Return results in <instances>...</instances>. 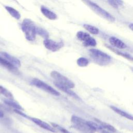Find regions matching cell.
<instances>
[{
    "label": "cell",
    "instance_id": "obj_1",
    "mask_svg": "<svg viewBox=\"0 0 133 133\" xmlns=\"http://www.w3.org/2000/svg\"><path fill=\"white\" fill-rule=\"evenodd\" d=\"M82 1L99 16L110 22L115 21V17L97 4L90 0H82Z\"/></svg>",
    "mask_w": 133,
    "mask_h": 133
},
{
    "label": "cell",
    "instance_id": "obj_2",
    "mask_svg": "<svg viewBox=\"0 0 133 133\" xmlns=\"http://www.w3.org/2000/svg\"><path fill=\"white\" fill-rule=\"evenodd\" d=\"M21 28L28 41L32 42L35 40L36 35V26L33 21L30 19H24L21 24Z\"/></svg>",
    "mask_w": 133,
    "mask_h": 133
},
{
    "label": "cell",
    "instance_id": "obj_3",
    "mask_svg": "<svg viewBox=\"0 0 133 133\" xmlns=\"http://www.w3.org/2000/svg\"><path fill=\"white\" fill-rule=\"evenodd\" d=\"M73 127L83 133H95V131L89 124L88 122L78 116L73 115L71 119Z\"/></svg>",
    "mask_w": 133,
    "mask_h": 133
},
{
    "label": "cell",
    "instance_id": "obj_4",
    "mask_svg": "<svg viewBox=\"0 0 133 133\" xmlns=\"http://www.w3.org/2000/svg\"><path fill=\"white\" fill-rule=\"evenodd\" d=\"M89 54L94 61L99 65H108L111 61L110 56L98 49L91 48L89 49Z\"/></svg>",
    "mask_w": 133,
    "mask_h": 133
},
{
    "label": "cell",
    "instance_id": "obj_5",
    "mask_svg": "<svg viewBox=\"0 0 133 133\" xmlns=\"http://www.w3.org/2000/svg\"><path fill=\"white\" fill-rule=\"evenodd\" d=\"M31 83L34 86L37 87V88L41 89L42 90L48 93H49L50 94H51L52 95H54L56 96H59L60 95L59 92H58L55 89H54L48 84H46V83L44 82L43 81L38 78H33L31 81Z\"/></svg>",
    "mask_w": 133,
    "mask_h": 133
},
{
    "label": "cell",
    "instance_id": "obj_6",
    "mask_svg": "<svg viewBox=\"0 0 133 133\" xmlns=\"http://www.w3.org/2000/svg\"><path fill=\"white\" fill-rule=\"evenodd\" d=\"M50 75L55 82L60 84L64 85L71 89L75 87L74 83L71 80L57 71H52L50 73Z\"/></svg>",
    "mask_w": 133,
    "mask_h": 133
},
{
    "label": "cell",
    "instance_id": "obj_7",
    "mask_svg": "<svg viewBox=\"0 0 133 133\" xmlns=\"http://www.w3.org/2000/svg\"><path fill=\"white\" fill-rule=\"evenodd\" d=\"M43 44L48 50L55 52L60 50L64 45L62 42H56L49 38H46L43 41Z\"/></svg>",
    "mask_w": 133,
    "mask_h": 133
},
{
    "label": "cell",
    "instance_id": "obj_8",
    "mask_svg": "<svg viewBox=\"0 0 133 133\" xmlns=\"http://www.w3.org/2000/svg\"><path fill=\"white\" fill-rule=\"evenodd\" d=\"M0 56L8 61L16 68L21 66V62L16 57L4 51H0Z\"/></svg>",
    "mask_w": 133,
    "mask_h": 133
},
{
    "label": "cell",
    "instance_id": "obj_9",
    "mask_svg": "<svg viewBox=\"0 0 133 133\" xmlns=\"http://www.w3.org/2000/svg\"><path fill=\"white\" fill-rule=\"evenodd\" d=\"M29 118H30V119L35 124L38 125V126L41 127V128L46 129L48 131L53 132H56V129L55 128L52 126L50 125L46 122L42 121L41 119H39L37 118H35V117H29Z\"/></svg>",
    "mask_w": 133,
    "mask_h": 133
},
{
    "label": "cell",
    "instance_id": "obj_10",
    "mask_svg": "<svg viewBox=\"0 0 133 133\" xmlns=\"http://www.w3.org/2000/svg\"><path fill=\"white\" fill-rule=\"evenodd\" d=\"M54 84L56 86V87H57L58 88L60 89L63 92H65L66 94H67L68 95L72 97L73 98H74L76 99H79V97H78V96L73 91H72L71 89V88H70L64 85H63L62 84H60L55 81L54 82Z\"/></svg>",
    "mask_w": 133,
    "mask_h": 133
},
{
    "label": "cell",
    "instance_id": "obj_11",
    "mask_svg": "<svg viewBox=\"0 0 133 133\" xmlns=\"http://www.w3.org/2000/svg\"><path fill=\"white\" fill-rule=\"evenodd\" d=\"M109 41L111 45L116 48H117L119 49H124L127 47L125 43H124L120 39L115 36L110 37L109 38Z\"/></svg>",
    "mask_w": 133,
    "mask_h": 133
},
{
    "label": "cell",
    "instance_id": "obj_12",
    "mask_svg": "<svg viewBox=\"0 0 133 133\" xmlns=\"http://www.w3.org/2000/svg\"><path fill=\"white\" fill-rule=\"evenodd\" d=\"M40 9L42 14L49 20H55L57 18V15L45 6H41Z\"/></svg>",
    "mask_w": 133,
    "mask_h": 133
},
{
    "label": "cell",
    "instance_id": "obj_13",
    "mask_svg": "<svg viewBox=\"0 0 133 133\" xmlns=\"http://www.w3.org/2000/svg\"><path fill=\"white\" fill-rule=\"evenodd\" d=\"M106 46L108 48H109L110 50H111L112 51H113V52H114L115 54H117V55H119L120 56H122L123 57V58H126L130 61H133V57L130 55V54H127V53H126V52H122L120 50H118L117 49H116V48L112 47V46H109V45H106Z\"/></svg>",
    "mask_w": 133,
    "mask_h": 133
},
{
    "label": "cell",
    "instance_id": "obj_14",
    "mask_svg": "<svg viewBox=\"0 0 133 133\" xmlns=\"http://www.w3.org/2000/svg\"><path fill=\"white\" fill-rule=\"evenodd\" d=\"M110 108L115 113H116L117 114H118V115L122 116L123 117H125L127 119H128L129 120L131 121H133V116L128 113H127L126 112L123 111L122 110L115 107L114 106H110Z\"/></svg>",
    "mask_w": 133,
    "mask_h": 133
},
{
    "label": "cell",
    "instance_id": "obj_15",
    "mask_svg": "<svg viewBox=\"0 0 133 133\" xmlns=\"http://www.w3.org/2000/svg\"><path fill=\"white\" fill-rule=\"evenodd\" d=\"M0 64L11 72L15 73L18 71L17 68L15 67L10 62H9L8 61H7L6 60H5L4 58H2L1 56H0Z\"/></svg>",
    "mask_w": 133,
    "mask_h": 133
},
{
    "label": "cell",
    "instance_id": "obj_16",
    "mask_svg": "<svg viewBox=\"0 0 133 133\" xmlns=\"http://www.w3.org/2000/svg\"><path fill=\"white\" fill-rule=\"evenodd\" d=\"M5 8L9 13V14L13 18H15L17 20H19L20 19L21 15L19 12L16 9L8 6H6L5 7Z\"/></svg>",
    "mask_w": 133,
    "mask_h": 133
},
{
    "label": "cell",
    "instance_id": "obj_17",
    "mask_svg": "<svg viewBox=\"0 0 133 133\" xmlns=\"http://www.w3.org/2000/svg\"><path fill=\"white\" fill-rule=\"evenodd\" d=\"M95 121L97 123H98L100 125H101L105 129H106L108 131H110L111 132H116V129L113 126H112L111 125H110L108 123H107L105 122H102V121H101L99 119H95Z\"/></svg>",
    "mask_w": 133,
    "mask_h": 133
},
{
    "label": "cell",
    "instance_id": "obj_18",
    "mask_svg": "<svg viewBox=\"0 0 133 133\" xmlns=\"http://www.w3.org/2000/svg\"><path fill=\"white\" fill-rule=\"evenodd\" d=\"M4 103L5 104H6L7 105L11 107L12 108H14L15 109H17V110H19L21 111H23V108L17 102L15 101L14 100H10V99H5L4 101Z\"/></svg>",
    "mask_w": 133,
    "mask_h": 133
},
{
    "label": "cell",
    "instance_id": "obj_19",
    "mask_svg": "<svg viewBox=\"0 0 133 133\" xmlns=\"http://www.w3.org/2000/svg\"><path fill=\"white\" fill-rule=\"evenodd\" d=\"M0 94L3 95L6 98L10 100H14V96L11 92L9 91L7 89L5 88L4 87L0 85Z\"/></svg>",
    "mask_w": 133,
    "mask_h": 133
},
{
    "label": "cell",
    "instance_id": "obj_20",
    "mask_svg": "<svg viewBox=\"0 0 133 133\" xmlns=\"http://www.w3.org/2000/svg\"><path fill=\"white\" fill-rule=\"evenodd\" d=\"M83 27L91 34H98L99 33V29L95 26L88 24H84L83 25Z\"/></svg>",
    "mask_w": 133,
    "mask_h": 133
},
{
    "label": "cell",
    "instance_id": "obj_21",
    "mask_svg": "<svg viewBox=\"0 0 133 133\" xmlns=\"http://www.w3.org/2000/svg\"><path fill=\"white\" fill-rule=\"evenodd\" d=\"M108 2L110 6L115 9L121 7L124 4L123 0H108Z\"/></svg>",
    "mask_w": 133,
    "mask_h": 133
},
{
    "label": "cell",
    "instance_id": "obj_22",
    "mask_svg": "<svg viewBox=\"0 0 133 133\" xmlns=\"http://www.w3.org/2000/svg\"><path fill=\"white\" fill-rule=\"evenodd\" d=\"M91 36L87 33L83 31H78L76 33V37L81 41L83 42L87 40Z\"/></svg>",
    "mask_w": 133,
    "mask_h": 133
},
{
    "label": "cell",
    "instance_id": "obj_23",
    "mask_svg": "<svg viewBox=\"0 0 133 133\" xmlns=\"http://www.w3.org/2000/svg\"><path fill=\"white\" fill-rule=\"evenodd\" d=\"M36 34L39 35L41 36H42L43 38H48L49 36L48 32L45 30L44 29L41 28V27H38L36 26Z\"/></svg>",
    "mask_w": 133,
    "mask_h": 133
},
{
    "label": "cell",
    "instance_id": "obj_24",
    "mask_svg": "<svg viewBox=\"0 0 133 133\" xmlns=\"http://www.w3.org/2000/svg\"><path fill=\"white\" fill-rule=\"evenodd\" d=\"M83 44L86 47H95L97 45V42L94 37L90 36L87 40L83 42Z\"/></svg>",
    "mask_w": 133,
    "mask_h": 133
},
{
    "label": "cell",
    "instance_id": "obj_25",
    "mask_svg": "<svg viewBox=\"0 0 133 133\" xmlns=\"http://www.w3.org/2000/svg\"><path fill=\"white\" fill-rule=\"evenodd\" d=\"M76 63L78 66L81 67H84L88 65L89 64V61L86 58L80 57L77 60Z\"/></svg>",
    "mask_w": 133,
    "mask_h": 133
},
{
    "label": "cell",
    "instance_id": "obj_26",
    "mask_svg": "<svg viewBox=\"0 0 133 133\" xmlns=\"http://www.w3.org/2000/svg\"><path fill=\"white\" fill-rule=\"evenodd\" d=\"M51 125L55 128H56L57 130H59L60 132H61L62 133H71L70 131H69L68 130H66V129H65L64 128L62 127V126L54 123H51Z\"/></svg>",
    "mask_w": 133,
    "mask_h": 133
},
{
    "label": "cell",
    "instance_id": "obj_27",
    "mask_svg": "<svg viewBox=\"0 0 133 133\" xmlns=\"http://www.w3.org/2000/svg\"><path fill=\"white\" fill-rule=\"evenodd\" d=\"M128 26H129V29H130L131 31H133V23H130V24H129Z\"/></svg>",
    "mask_w": 133,
    "mask_h": 133
},
{
    "label": "cell",
    "instance_id": "obj_28",
    "mask_svg": "<svg viewBox=\"0 0 133 133\" xmlns=\"http://www.w3.org/2000/svg\"><path fill=\"white\" fill-rule=\"evenodd\" d=\"M4 116V113L0 109V118H2Z\"/></svg>",
    "mask_w": 133,
    "mask_h": 133
}]
</instances>
